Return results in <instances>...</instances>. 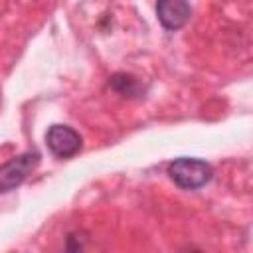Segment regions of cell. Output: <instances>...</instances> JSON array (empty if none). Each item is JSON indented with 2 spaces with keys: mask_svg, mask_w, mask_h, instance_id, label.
<instances>
[{
  "mask_svg": "<svg viewBox=\"0 0 253 253\" xmlns=\"http://www.w3.org/2000/svg\"><path fill=\"white\" fill-rule=\"evenodd\" d=\"M170 180L182 190H198L211 178V166L200 158H176L168 166Z\"/></svg>",
  "mask_w": 253,
  "mask_h": 253,
  "instance_id": "6da1fadb",
  "label": "cell"
},
{
  "mask_svg": "<svg viewBox=\"0 0 253 253\" xmlns=\"http://www.w3.org/2000/svg\"><path fill=\"white\" fill-rule=\"evenodd\" d=\"M40 164L38 152H24L0 166V194L16 190Z\"/></svg>",
  "mask_w": 253,
  "mask_h": 253,
  "instance_id": "7a4b0ae2",
  "label": "cell"
},
{
  "mask_svg": "<svg viewBox=\"0 0 253 253\" xmlns=\"http://www.w3.org/2000/svg\"><path fill=\"white\" fill-rule=\"evenodd\" d=\"M45 144L55 158H71L81 150L83 140L75 128L67 125H51L45 132Z\"/></svg>",
  "mask_w": 253,
  "mask_h": 253,
  "instance_id": "3957f363",
  "label": "cell"
},
{
  "mask_svg": "<svg viewBox=\"0 0 253 253\" xmlns=\"http://www.w3.org/2000/svg\"><path fill=\"white\" fill-rule=\"evenodd\" d=\"M190 14H192V8L188 0H158L156 2V16L160 24L170 32L186 26V22L190 20Z\"/></svg>",
  "mask_w": 253,
  "mask_h": 253,
  "instance_id": "277c9868",
  "label": "cell"
},
{
  "mask_svg": "<svg viewBox=\"0 0 253 253\" xmlns=\"http://www.w3.org/2000/svg\"><path fill=\"white\" fill-rule=\"evenodd\" d=\"M111 87L115 91H119L121 95H134L138 91V81L126 73H117L111 79Z\"/></svg>",
  "mask_w": 253,
  "mask_h": 253,
  "instance_id": "5b68a950",
  "label": "cell"
}]
</instances>
